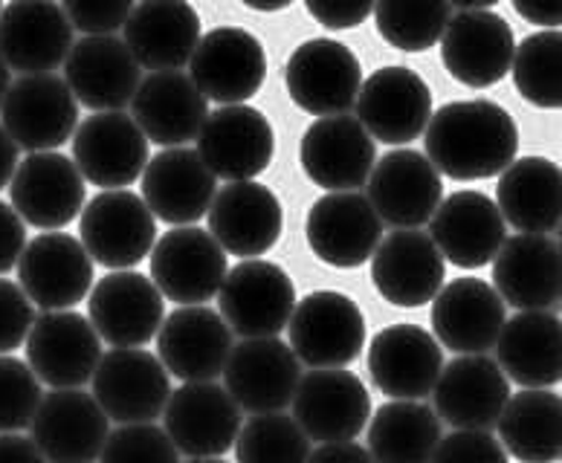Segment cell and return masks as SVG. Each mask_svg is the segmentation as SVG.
<instances>
[{
	"instance_id": "1",
	"label": "cell",
	"mask_w": 562,
	"mask_h": 463,
	"mask_svg": "<svg viewBox=\"0 0 562 463\" xmlns=\"http://www.w3.org/2000/svg\"><path fill=\"white\" fill-rule=\"evenodd\" d=\"M426 160L450 180L473 183L498 177L519 154L514 116L491 99H464L438 108L426 122Z\"/></svg>"
},
{
	"instance_id": "2",
	"label": "cell",
	"mask_w": 562,
	"mask_h": 463,
	"mask_svg": "<svg viewBox=\"0 0 562 463\" xmlns=\"http://www.w3.org/2000/svg\"><path fill=\"white\" fill-rule=\"evenodd\" d=\"M290 351L311 368H348L366 348L360 304L339 290L307 293L288 321Z\"/></svg>"
},
{
	"instance_id": "3",
	"label": "cell",
	"mask_w": 562,
	"mask_h": 463,
	"mask_svg": "<svg viewBox=\"0 0 562 463\" xmlns=\"http://www.w3.org/2000/svg\"><path fill=\"white\" fill-rule=\"evenodd\" d=\"M217 307L229 330L244 339L279 336L296 307V287L279 264L247 258L226 270L224 284L217 290Z\"/></svg>"
},
{
	"instance_id": "4",
	"label": "cell",
	"mask_w": 562,
	"mask_h": 463,
	"mask_svg": "<svg viewBox=\"0 0 562 463\" xmlns=\"http://www.w3.org/2000/svg\"><path fill=\"white\" fill-rule=\"evenodd\" d=\"M0 125L24 151H56L76 134L79 102L56 72L21 76L0 104Z\"/></svg>"
},
{
	"instance_id": "5",
	"label": "cell",
	"mask_w": 562,
	"mask_h": 463,
	"mask_svg": "<svg viewBox=\"0 0 562 463\" xmlns=\"http://www.w3.org/2000/svg\"><path fill=\"white\" fill-rule=\"evenodd\" d=\"M81 247L93 264L108 270H131L148 258L157 240V217L139 194L108 189L81 208Z\"/></svg>"
},
{
	"instance_id": "6",
	"label": "cell",
	"mask_w": 562,
	"mask_h": 463,
	"mask_svg": "<svg viewBox=\"0 0 562 463\" xmlns=\"http://www.w3.org/2000/svg\"><path fill=\"white\" fill-rule=\"evenodd\" d=\"M93 399L113 424H154L171 397L169 371L143 348H113L93 371Z\"/></svg>"
},
{
	"instance_id": "7",
	"label": "cell",
	"mask_w": 562,
	"mask_h": 463,
	"mask_svg": "<svg viewBox=\"0 0 562 463\" xmlns=\"http://www.w3.org/2000/svg\"><path fill=\"white\" fill-rule=\"evenodd\" d=\"M284 84L293 104L311 116L348 113L362 88L360 58L339 41L311 38L290 53Z\"/></svg>"
},
{
	"instance_id": "8",
	"label": "cell",
	"mask_w": 562,
	"mask_h": 463,
	"mask_svg": "<svg viewBox=\"0 0 562 463\" xmlns=\"http://www.w3.org/2000/svg\"><path fill=\"white\" fill-rule=\"evenodd\" d=\"M194 139L198 157L226 183L256 180L273 162V125L249 104H221L206 116Z\"/></svg>"
},
{
	"instance_id": "9",
	"label": "cell",
	"mask_w": 562,
	"mask_h": 463,
	"mask_svg": "<svg viewBox=\"0 0 562 463\" xmlns=\"http://www.w3.org/2000/svg\"><path fill=\"white\" fill-rule=\"evenodd\" d=\"M293 420L316 443H346L369 426L371 394L346 368H314L299 380Z\"/></svg>"
},
{
	"instance_id": "10",
	"label": "cell",
	"mask_w": 562,
	"mask_h": 463,
	"mask_svg": "<svg viewBox=\"0 0 562 463\" xmlns=\"http://www.w3.org/2000/svg\"><path fill=\"white\" fill-rule=\"evenodd\" d=\"M151 281L162 298L180 307L217 296L226 279V252L201 226H175L151 247Z\"/></svg>"
},
{
	"instance_id": "11",
	"label": "cell",
	"mask_w": 562,
	"mask_h": 463,
	"mask_svg": "<svg viewBox=\"0 0 562 463\" xmlns=\"http://www.w3.org/2000/svg\"><path fill=\"white\" fill-rule=\"evenodd\" d=\"M189 79L203 97L217 104H244L265 88L267 53L261 41L241 26H217L201 35Z\"/></svg>"
},
{
	"instance_id": "12",
	"label": "cell",
	"mask_w": 562,
	"mask_h": 463,
	"mask_svg": "<svg viewBox=\"0 0 562 463\" xmlns=\"http://www.w3.org/2000/svg\"><path fill=\"white\" fill-rule=\"evenodd\" d=\"M26 365L49 388H81L102 360V339L88 316L44 310L26 336Z\"/></svg>"
},
{
	"instance_id": "13",
	"label": "cell",
	"mask_w": 562,
	"mask_h": 463,
	"mask_svg": "<svg viewBox=\"0 0 562 463\" xmlns=\"http://www.w3.org/2000/svg\"><path fill=\"white\" fill-rule=\"evenodd\" d=\"M18 284L41 310H72L93 287V258L79 238L41 232L18 258Z\"/></svg>"
},
{
	"instance_id": "14",
	"label": "cell",
	"mask_w": 562,
	"mask_h": 463,
	"mask_svg": "<svg viewBox=\"0 0 562 463\" xmlns=\"http://www.w3.org/2000/svg\"><path fill=\"white\" fill-rule=\"evenodd\" d=\"M516 38L505 18L491 9H461L441 35V61L464 88H493L510 72Z\"/></svg>"
},
{
	"instance_id": "15",
	"label": "cell",
	"mask_w": 562,
	"mask_h": 463,
	"mask_svg": "<svg viewBox=\"0 0 562 463\" xmlns=\"http://www.w3.org/2000/svg\"><path fill=\"white\" fill-rule=\"evenodd\" d=\"M357 122L371 139L386 145H409L426 131L432 116V90L424 76L409 67H380L362 81L357 97Z\"/></svg>"
},
{
	"instance_id": "16",
	"label": "cell",
	"mask_w": 562,
	"mask_h": 463,
	"mask_svg": "<svg viewBox=\"0 0 562 463\" xmlns=\"http://www.w3.org/2000/svg\"><path fill=\"white\" fill-rule=\"evenodd\" d=\"M148 160V139L128 113L102 111L76 125L72 162L90 185L125 189L143 177Z\"/></svg>"
},
{
	"instance_id": "17",
	"label": "cell",
	"mask_w": 562,
	"mask_h": 463,
	"mask_svg": "<svg viewBox=\"0 0 562 463\" xmlns=\"http://www.w3.org/2000/svg\"><path fill=\"white\" fill-rule=\"evenodd\" d=\"M299 380L302 371L296 353L279 336L244 339L241 345H233V353L224 365L226 394L247 415L284 411L293 403Z\"/></svg>"
},
{
	"instance_id": "18",
	"label": "cell",
	"mask_w": 562,
	"mask_h": 463,
	"mask_svg": "<svg viewBox=\"0 0 562 463\" xmlns=\"http://www.w3.org/2000/svg\"><path fill=\"white\" fill-rule=\"evenodd\" d=\"M9 197L21 221L41 232L65 229L85 208V177L58 151H35L9 180Z\"/></svg>"
},
{
	"instance_id": "19",
	"label": "cell",
	"mask_w": 562,
	"mask_h": 463,
	"mask_svg": "<svg viewBox=\"0 0 562 463\" xmlns=\"http://www.w3.org/2000/svg\"><path fill=\"white\" fill-rule=\"evenodd\" d=\"M88 296L90 325L111 348H143L166 319L162 293L139 272L111 270Z\"/></svg>"
},
{
	"instance_id": "20",
	"label": "cell",
	"mask_w": 562,
	"mask_h": 463,
	"mask_svg": "<svg viewBox=\"0 0 562 463\" xmlns=\"http://www.w3.org/2000/svg\"><path fill=\"white\" fill-rule=\"evenodd\" d=\"M30 429L47 463H93L111 434V420L93 394L53 388V394L41 397Z\"/></svg>"
},
{
	"instance_id": "21",
	"label": "cell",
	"mask_w": 562,
	"mask_h": 463,
	"mask_svg": "<svg viewBox=\"0 0 562 463\" xmlns=\"http://www.w3.org/2000/svg\"><path fill=\"white\" fill-rule=\"evenodd\" d=\"M307 247L322 264L357 270L383 240V221L360 192H330L307 212Z\"/></svg>"
},
{
	"instance_id": "22",
	"label": "cell",
	"mask_w": 562,
	"mask_h": 463,
	"mask_svg": "<svg viewBox=\"0 0 562 463\" xmlns=\"http://www.w3.org/2000/svg\"><path fill=\"white\" fill-rule=\"evenodd\" d=\"M166 434L189 458H221L241 431V408L217 383H183L162 408Z\"/></svg>"
},
{
	"instance_id": "23",
	"label": "cell",
	"mask_w": 562,
	"mask_h": 463,
	"mask_svg": "<svg viewBox=\"0 0 562 463\" xmlns=\"http://www.w3.org/2000/svg\"><path fill=\"white\" fill-rule=\"evenodd\" d=\"M366 183L378 217L394 229H418L429 224L443 200L441 174L426 160V154L412 148H397L380 157Z\"/></svg>"
},
{
	"instance_id": "24",
	"label": "cell",
	"mask_w": 562,
	"mask_h": 463,
	"mask_svg": "<svg viewBox=\"0 0 562 463\" xmlns=\"http://www.w3.org/2000/svg\"><path fill=\"white\" fill-rule=\"evenodd\" d=\"M299 160L307 180L319 189L353 192L369 180L371 168L378 162V148L357 116L337 113V116H319L305 131Z\"/></svg>"
},
{
	"instance_id": "25",
	"label": "cell",
	"mask_w": 562,
	"mask_h": 463,
	"mask_svg": "<svg viewBox=\"0 0 562 463\" xmlns=\"http://www.w3.org/2000/svg\"><path fill=\"white\" fill-rule=\"evenodd\" d=\"M72 26L58 0H9L0 12V58L21 76L65 65Z\"/></svg>"
},
{
	"instance_id": "26",
	"label": "cell",
	"mask_w": 562,
	"mask_h": 463,
	"mask_svg": "<svg viewBox=\"0 0 562 463\" xmlns=\"http://www.w3.org/2000/svg\"><path fill=\"white\" fill-rule=\"evenodd\" d=\"M162 368L180 383H215L233 353V330L221 313L189 304L177 307L157 330Z\"/></svg>"
},
{
	"instance_id": "27",
	"label": "cell",
	"mask_w": 562,
	"mask_h": 463,
	"mask_svg": "<svg viewBox=\"0 0 562 463\" xmlns=\"http://www.w3.org/2000/svg\"><path fill=\"white\" fill-rule=\"evenodd\" d=\"M65 81L88 111H122L137 93L143 70L116 35H85L65 58Z\"/></svg>"
},
{
	"instance_id": "28",
	"label": "cell",
	"mask_w": 562,
	"mask_h": 463,
	"mask_svg": "<svg viewBox=\"0 0 562 463\" xmlns=\"http://www.w3.org/2000/svg\"><path fill=\"white\" fill-rule=\"evenodd\" d=\"M284 229V208L267 185L238 180L215 192L210 206V235L224 252L258 258L279 244Z\"/></svg>"
},
{
	"instance_id": "29",
	"label": "cell",
	"mask_w": 562,
	"mask_h": 463,
	"mask_svg": "<svg viewBox=\"0 0 562 463\" xmlns=\"http://www.w3.org/2000/svg\"><path fill=\"white\" fill-rule=\"evenodd\" d=\"M443 368L438 339L418 325L383 328L369 345L371 383L389 399H424Z\"/></svg>"
},
{
	"instance_id": "30",
	"label": "cell",
	"mask_w": 562,
	"mask_h": 463,
	"mask_svg": "<svg viewBox=\"0 0 562 463\" xmlns=\"http://www.w3.org/2000/svg\"><path fill=\"white\" fill-rule=\"evenodd\" d=\"M429 238L443 261L458 270H479L496 258L507 238V226L487 194L456 192L441 200L429 217Z\"/></svg>"
},
{
	"instance_id": "31",
	"label": "cell",
	"mask_w": 562,
	"mask_h": 463,
	"mask_svg": "<svg viewBox=\"0 0 562 463\" xmlns=\"http://www.w3.org/2000/svg\"><path fill=\"white\" fill-rule=\"evenodd\" d=\"M447 264L432 238L418 229H397L371 256V281L394 307H424L443 287Z\"/></svg>"
},
{
	"instance_id": "32",
	"label": "cell",
	"mask_w": 562,
	"mask_h": 463,
	"mask_svg": "<svg viewBox=\"0 0 562 463\" xmlns=\"http://www.w3.org/2000/svg\"><path fill=\"white\" fill-rule=\"evenodd\" d=\"M432 399L435 415L452 429L491 431L510 399V383L491 357L464 353L441 368Z\"/></svg>"
},
{
	"instance_id": "33",
	"label": "cell",
	"mask_w": 562,
	"mask_h": 463,
	"mask_svg": "<svg viewBox=\"0 0 562 463\" xmlns=\"http://www.w3.org/2000/svg\"><path fill=\"white\" fill-rule=\"evenodd\" d=\"M122 33L139 67L151 72L183 70L201 41V15L189 0H139Z\"/></svg>"
},
{
	"instance_id": "34",
	"label": "cell",
	"mask_w": 562,
	"mask_h": 463,
	"mask_svg": "<svg viewBox=\"0 0 562 463\" xmlns=\"http://www.w3.org/2000/svg\"><path fill=\"white\" fill-rule=\"evenodd\" d=\"M217 177L194 148L177 145L148 160L143 171V200L154 217L171 226L198 224L212 206Z\"/></svg>"
},
{
	"instance_id": "35",
	"label": "cell",
	"mask_w": 562,
	"mask_h": 463,
	"mask_svg": "<svg viewBox=\"0 0 562 463\" xmlns=\"http://www.w3.org/2000/svg\"><path fill=\"white\" fill-rule=\"evenodd\" d=\"M505 325V302L482 279H456L432 298V328L447 351L487 353Z\"/></svg>"
},
{
	"instance_id": "36",
	"label": "cell",
	"mask_w": 562,
	"mask_h": 463,
	"mask_svg": "<svg viewBox=\"0 0 562 463\" xmlns=\"http://www.w3.org/2000/svg\"><path fill=\"white\" fill-rule=\"evenodd\" d=\"M210 99L194 88V81L180 70L151 72L139 81L131 99V120L137 122L145 139L162 148L192 143L210 116Z\"/></svg>"
},
{
	"instance_id": "37",
	"label": "cell",
	"mask_w": 562,
	"mask_h": 463,
	"mask_svg": "<svg viewBox=\"0 0 562 463\" xmlns=\"http://www.w3.org/2000/svg\"><path fill=\"white\" fill-rule=\"evenodd\" d=\"M493 264V290L516 310H548L560 302V240L551 235L505 238Z\"/></svg>"
},
{
	"instance_id": "38",
	"label": "cell",
	"mask_w": 562,
	"mask_h": 463,
	"mask_svg": "<svg viewBox=\"0 0 562 463\" xmlns=\"http://www.w3.org/2000/svg\"><path fill=\"white\" fill-rule=\"evenodd\" d=\"M562 325L548 310H519L505 319L496 339V365L507 383L522 388H551L560 383Z\"/></svg>"
},
{
	"instance_id": "39",
	"label": "cell",
	"mask_w": 562,
	"mask_h": 463,
	"mask_svg": "<svg viewBox=\"0 0 562 463\" xmlns=\"http://www.w3.org/2000/svg\"><path fill=\"white\" fill-rule=\"evenodd\" d=\"M560 166L548 157H522L498 174L496 206L507 224L525 235L560 229Z\"/></svg>"
},
{
	"instance_id": "40",
	"label": "cell",
	"mask_w": 562,
	"mask_h": 463,
	"mask_svg": "<svg viewBox=\"0 0 562 463\" xmlns=\"http://www.w3.org/2000/svg\"><path fill=\"white\" fill-rule=\"evenodd\" d=\"M562 399L551 388H522L510 394L496 420L498 443L519 463L560 461Z\"/></svg>"
},
{
	"instance_id": "41",
	"label": "cell",
	"mask_w": 562,
	"mask_h": 463,
	"mask_svg": "<svg viewBox=\"0 0 562 463\" xmlns=\"http://www.w3.org/2000/svg\"><path fill=\"white\" fill-rule=\"evenodd\" d=\"M441 420L420 399H389L369 426L374 463H432L441 443Z\"/></svg>"
},
{
	"instance_id": "42",
	"label": "cell",
	"mask_w": 562,
	"mask_h": 463,
	"mask_svg": "<svg viewBox=\"0 0 562 463\" xmlns=\"http://www.w3.org/2000/svg\"><path fill=\"white\" fill-rule=\"evenodd\" d=\"M380 38L403 53H426L450 24V0H374Z\"/></svg>"
},
{
	"instance_id": "43",
	"label": "cell",
	"mask_w": 562,
	"mask_h": 463,
	"mask_svg": "<svg viewBox=\"0 0 562 463\" xmlns=\"http://www.w3.org/2000/svg\"><path fill=\"white\" fill-rule=\"evenodd\" d=\"M560 56L562 35L560 30H542L516 44L510 72L519 97L542 111H560Z\"/></svg>"
},
{
	"instance_id": "44",
	"label": "cell",
	"mask_w": 562,
	"mask_h": 463,
	"mask_svg": "<svg viewBox=\"0 0 562 463\" xmlns=\"http://www.w3.org/2000/svg\"><path fill=\"white\" fill-rule=\"evenodd\" d=\"M235 458L238 463H307L311 438L281 411L252 415L235 438Z\"/></svg>"
},
{
	"instance_id": "45",
	"label": "cell",
	"mask_w": 562,
	"mask_h": 463,
	"mask_svg": "<svg viewBox=\"0 0 562 463\" xmlns=\"http://www.w3.org/2000/svg\"><path fill=\"white\" fill-rule=\"evenodd\" d=\"M41 380L18 357L0 353V431H24L41 403Z\"/></svg>"
},
{
	"instance_id": "46",
	"label": "cell",
	"mask_w": 562,
	"mask_h": 463,
	"mask_svg": "<svg viewBox=\"0 0 562 463\" xmlns=\"http://www.w3.org/2000/svg\"><path fill=\"white\" fill-rule=\"evenodd\" d=\"M102 463H180V452L154 424H125L108 434L102 447Z\"/></svg>"
},
{
	"instance_id": "47",
	"label": "cell",
	"mask_w": 562,
	"mask_h": 463,
	"mask_svg": "<svg viewBox=\"0 0 562 463\" xmlns=\"http://www.w3.org/2000/svg\"><path fill=\"white\" fill-rule=\"evenodd\" d=\"M72 30L85 35H116L125 26L134 0H58Z\"/></svg>"
},
{
	"instance_id": "48",
	"label": "cell",
	"mask_w": 562,
	"mask_h": 463,
	"mask_svg": "<svg viewBox=\"0 0 562 463\" xmlns=\"http://www.w3.org/2000/svg\"><path fill=\"white\" fill-rule=\"evenodd\" d=\"M432 463H507V452L491 431L456 429L450 438H441Z\"/></svg>"
},
{
	"instance_id": "49",
	"label": "cell",
	"mask_w": 562,
	"mask_h": 463,
	"mask_svg": "<svg viewBox=\"0 0 562 463\" xmlns=\"http://www.w3.org/2000/svg\"><path fill=\"white\" fill-rule=\"evenodd\" d=\"M35 321L33 302L21 284L0 279V353H12L26 342Z\"/></svg>"
},
{
	"instance_id": "50",
	"label": "cell",
	"mask_w": 562,
	"mask_h": 463,
	"mask_svg": "<svg viewBox=\"0 0 562 463\" xmlns=\"http://www.w3.org/2000/svg\"><path fill=\"white\" fill-rule=\"evenodd\" d=\"M307 12L328 30H353L374 9V0H305Z\"/></svg>"
},
{
	"instance_id": "51",
	"label": "cell",
	"mask_w": 562,
	"mask_h": 463,
	"mask_svg": "<svg viewBox=\"0 0 562 463\" xmlns=\"http://www.w3.org/2000/svg\"><path fill=\"white\" fill-rule=\"evenodd\" d=\"M26 247V226L15 208L0 200V275L15 270Z\"/></svg>"
},
{
	"instance_id": "52",
	"label": "cell",
	"mask_w": 562,
	"mask_h": 463,
	"mask_svg": "<svg viewBox=\"0 0 562 463\" xmlns=\"http://www.w3.org/2000/svg\"><path fill=\"white\" fill-rule=\"evenodd\" d=\"M307 463H374L369 449L346 440V443H319V449H311Z\"/></svg>"
},
{
	"instance_id": "53",
	"label": "cell",
	"mask_w": 562,
	"mask_h": 463,
	"mask_svg": "<svg viewBox=\"0 0 562 463\" xmlns=\"http://www.w3.org/2000/svg\"><path fill=\"white\" fill-rule=\"evenodd\" d=\"M510 3L528 24H537L542 30H560V0H510Z\"/></svg>"
},
{
	"instance_id": "54",
	"label": "cell",
	"mask_w": 562,
	"mask_h": 463,
	"mask_svg": "<svg viewBox=\"0 0 562 463\" xmlns=\"http://www.w3.org/2000/svg\"><path fill=\"white\" fill-rule=\"evenodd\" d=\"M0 463H47L33 438L18 431H0Z\"/></svg>"
},
{
	"instance_id": "55",
	"label": "cell",
	"mask_w": 562,
	"mask_h": 463,
	"mask_svg": "<svg viewBox=\"0 0 562 463\" xmlns=\"http://www.w3.org/2000/svg\"><path fill=\"white\" fill-rule=\"evenodd\" d=\"M18 168V145L12 143V136L7 134V128L0 125V189H7L12 174Z\"/></svg>"
},
{
	"instance_id": "56",
	"label": "cell",
	"mask_w": 562,
	"mask_h": 463,
	"mask_svg": "<svg viewBox=\"0 0 562 463\" xmlns=\"http://www.w3.org/2000/svg\"><path fill=\"white\" fill-rule=\"evenodd\" d=\"M244 7L256 9V12H281V9H288L293 0H241Z\"/></svg>"
},
{
	"instance_id": "57",
	"label": "cell",
	"mask_w": 562,
	"mask_h": 463,
	"mask_svg": "<svg viewBox=\"0 0 562 463\" xmlns=\"http://www.w3.org/2000/svg\"><path fill=\"white\" fill-rule=\"evenodd\" d=\"M498 0H450V7L458 9H491L496 7Z\"/></svg>"
},
{
	"instance_id": "58",
	"label": "cell",
	"mask_w": 562,
	"mask_h": 463,
	"mask_svg": "<svg viewBox=\"0 0 562 463\" xmlns=\"http://www.w3.org/2000/svg\"><path fill=\"white\" fill-rule=\"evenodd\" d=\"M9 84H12V70H9L7 61L0 58V104H3V97H7Z\"/></svg>"
},
{
	"instance_id": "59",
	"label": "cell",
	"mask_w": 562,
	"mask_h": 463,
	"mask_svg": "<svg viewBox=\"0 0 562 463\" xmlns=\"http://www.w3.org/2000/svg\"><path fill=\"white\" fill-rule=\"evenodd\" d=\"M189 463H226V461H221V458H192Z\"/></svg>"
},
{
	"instance_id": "60",
	"label": "cell",
	"mask_w": 562,
	"mask_h": 463,
	"mask_svg": "<svg viewBox=\"0 0 562 463\" xmlns=\"http://www.w3.org/2000/svg\"><path fill=\"white\" fill-rule=\"evenodd\" d=\"M0 12H3V0H0Z\"/></svg>"
}]
</instances>
